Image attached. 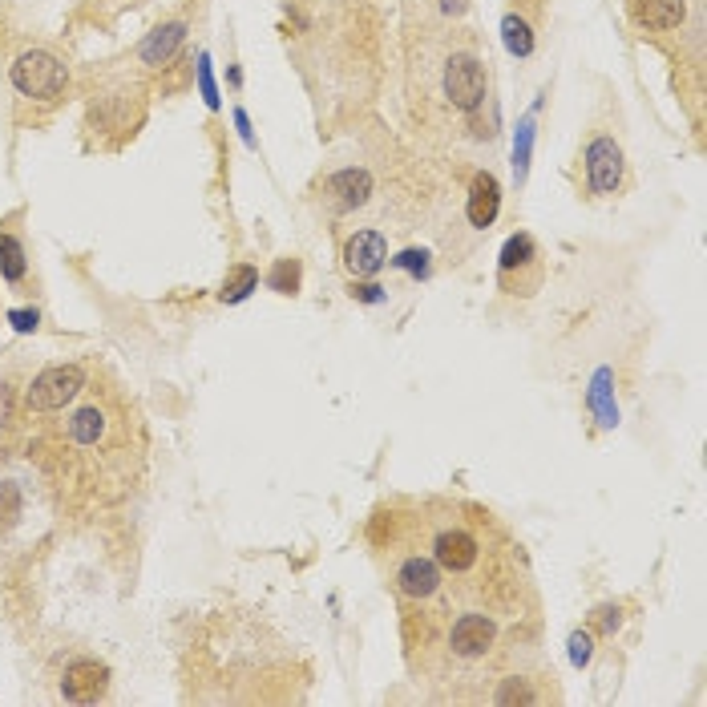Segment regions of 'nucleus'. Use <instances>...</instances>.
Listing matches in <instances>:
<instances>
[{
  "mask_svg": "<svg viewBox=\"0 0 707 707\" xmlns=\"http://www.w3.org/2000/svg\"><path fill=\"white\" fill-rule=\"evenodd\" d=\"M9 73H13V85H17L25 97H37V101L61 97V93H65V81H69L65 65H61L53 53H41V49L21 53Z\"/></svg>",
  "mask_w": 707,
  "mask_h": 707,
  "instance_id": "obj_1",
  "label": "nucleus"
},
{
  "mask_svg": "<svg viewBox=\"0 0 707 707\" xmlns=\"http://www.w3.org/2000/svg\"><path fill=\"white\" fill-rule=\"evenodd\" d=\"M85 388V372L77 364H61V368H45L29 392H25V404L37 413H53V409H65V404Z\"/></svg>",
  "mask_w": 707,
  "mask_h": 707,
  "instance_id": "obj_2",
  "label": "nucleus"
},
{
  "mask_svg": "<svg viewBox=\"0 0 707 707\" xmlns=\"http://www.w3.org/2000/svg\"><path fill=\"white\" fill-rule=\"evenodd\" d=\"M493 643H497V623L485 611H469L449 627V651L465 663L485 659L493 651Z\"/></svg>",
  "mask_w": 707,
  "mask_h": 707,
  "instance_id": "obj_3",
  "label": "nucleus"
},
{
  "mask_svg": "<svg viewBox=\"0 0 707 707\" xmlns=\"http://www.w3.org/2000/svg\"><path fill=\"white\" fill-rule=\"evenodd\" d=\"M445 97L457 110H477L485 101V69L477 57H453L445 65Z\"/></svg>",
  "mask_w": 707,
  "mask_h": 707,
  "instance_id": "obj_4",
  "label": "nucleus"
},
{
  "mask_svg": "<svg viewBox=\"0 0 707 707\" xmlns=\"http://www.w3.org/2000/svg\"><path fill=\"white\" fill-rule=\"evenodd\" d=\"M481 558V538L473 530H461V526H449L433 538V562L441 570H453V574H469Z\"/></svg>",
  "mask_w": 707,
  "mask_h": 707,
  "instance_id": "obj_5",
  "label": "nucleus"
},
{
  "mask_svg": "<svg viewBox=\"0 0 707 707\" xmlns=\"http://www.w3.org/2000/svg\"><path fill=\"white\" fill-rule=\"evenodd\" d=\"M586 174L598 194H615L623 182V150L611 138H594L586 146Z\"/></svg>",
  "mask_w": 707,
  "mask_h": 707,
  "instance_id": "obj_6",
  "label": "nucleus"
},
{
  "mask_svg": "<svg viewBox=\"0 0 707 707\" xmlns=\"http://www.w3.org/2000/svg\"><path fill=\"white\" fill-rule=\"evenodd\" d=\"M396 590L404 598H413V602H425L441 590V566L433 558H404L400 570H396Z\"/></svg>",
  "mask_w": 707,
  "mask_h": 707,
  "instance_id": "obj_7",
  "label": "nucleus"
},
{
  "mask_svg": "<svg viewBox=\"0 0 707 707\" xmlns=\"http://www.w3.org/2000/svg\"><path fill=\"white\" fill-rule=\"evenodd\" d=\"M106 683H110V671H106V667L93 663V659H77L73 667H65L61 691H65V699H73V703H93V699L106 695Z\"/></svg>",
  "mask_w": 707,
  "mask_h": 707,
  "instance_id": "obj_8",
  "label": "nucleus"
},
{
  "mask_svg": "<svg viewBox=\"0 0 707 707\" xmlns=\"http://www.w3.org/2000/svg\"><path fill=\"white\" fill-rule=\"evenodd\" d=\"M388 263V243H384V235L380 231H360V235H352L348 239V247H344V267L352 271V275H376L380 267Z\"/></svg>",
  "mask_w": 707,
  "mask_h": 707,
  "instance_id": "obj_9",
  "label": "nucleus"
},
{
  "mask_svg": "<svg viewBox=\"0 0 707 707\" xmlns=\"http://www.w3.org/2000/svg\"><path fill=\"white\" fill-rule=\"evenodd\" d=\"M497 211H501V186H497V178L493 174H477L473 186H469V207H465L469 223L473 227H489L497 219Z\"/></svg>",
  "mask_w": 707,
  "mask_h": 707,
  "instance_id": "obj_10",
  "label": "nucleus"
},
{
  "mask_svg": "<svg viewBox=\"0 0 707 707\" xmlns=\"http://www.w3.org/2000/svg\"><path fill=\"white\" fill-rule=\"evenodd\" d=\"M332 198H336V207H360V202H368V194H372V174L368 170H340V174H332L328 178V186H324Z\"/></svg>",
  "mask_w": 707,
  "mask_h": 707,
  "instance_id": "obj_11",
  "label": "nucleus"
},
{
  "mask_svg": "<svg viewBox=\"0 0 707 707\" xmlns=\"http://www.w3.org/2000/svg\"><path fill=\"white\" fill-rule=\"evenodd\" d=\"M683 13H687L683 0H639L635 5L639 25H647V29H675V25H683Z\"/></svg>",
  "mask_w": 707,
  "mask_h": 707,
  "instance_id": "obj_12",
  "label": "nucleus"
},
{
  "mask_svg": "<svg viewBox=\"0 0 707 707\" xmlns=\"http://www.w3.org/2000/svg\"><path fill=\"white\" fill-rule=\"evenodd\" d=\"M182 37H186L182 25H162V29H154V33L146 37V45H142V61H146V65H162V61H170L174 49L182 45Z\"/></svg>",
  "mask_w": 707,
  "mask_h": 707,
  "instance_id": "obj_13",
  "label": "nucleus"
},
{
  "mask_svg": "<svg viewBox=\"0 0 707 707\" xmlns=\"http://www.w3.org/2000/svg\"><path fill=\"white\" fill-rule=\"evenodd\" d=\"M69 433H73V441H77V445H97V441H101V433H106V417H101L97 404H85V409H77V413H73Z\"/></svg>",
  "mask_w": 707,
  "mask_h": 707,
  "instance_id": "obj_14",
  "label": "nucleus"
},
{
  "mask_svg": "<svg viewBox=\"0 0 707 707\" xmlns=\"http://www.w3.org/2000/svg\"><path fill=\"white\" fill-rule=\"evenodd\" d=\"M534 259H538V247H534V239H530V235H514L510 243H505V251H501V279H510L514 271L530 267Z\"/></svg>",
  "mask_w": 707,
  "mask_h": 707,
  "instance_id": "obj_15",
  "label": "nucleus"
},
{
  "mask_svg": "<svg viewBox=\"0 0 707 707\" xmlns=\"http://www.w3.org/2000/svg\"><path fill=\"white\" fill-rule=\"evenodd\" d=\"M255 287H259V271H255V267H247V263H239V267L227 275V283H223L219 299H223V303H243Z\"/></svg>",
  "mask_w": 707,
  "mask_h": 707,
  "instance_id": "obj_16",
  "label": "nucleus"
},
{
  "mask_svg": "<svg viewBox=\"0 0 707 707\" xmlns=\"http://www.w3.org/2000/svg\"><path fill=\"white\" fill-rule=\"evenodd\" d=\"M501 41L514 57H530L534 53V33H530V25L522 17H505L501 21Z\"/></svg>",
  "mask_w": 707,
  "mask_h": 707,
  "instance_id": "obj_17",
  "label": "nucleus"
},
{
  "mask_svg": "<svg viewBox=\"0 0 707 707\" xmlns=\"http://www.w3.org/2000/svg\"><path fill=\"white\" fill-rule=\"evenodd\" d=\"M0 271H5V279L25 275V247L13 235H0Z\"/></svg>",
  "mask_w": 707,
  "mask_h": 707,
  "instance_id": "obj_18",
  "label": "nucleus"
},
{
  "mask_svg": "<svg viewBox=\"0 0 707 707\" xmlns=\"http://www.w3.org/2000/svg\"><path fill=\"white\" fill-rule=\"evenodd\" d=\"M271 287L279 295H295V287H299V263L295 259H279L275 271H271Z\"/></svg>",
  "mask_w": 707,
  "mask_h": 707,
  "instance_id": "obj_19",
  "label": "nucleus"
},
{
  "mask_svg": "<svg viewBox=\"0 0 707 707\" xmlns=\"http://www.w3.org/2000/svg\"><path fill=\"white\" fill-rule=\"evenodd\" d=\"M497 703H534V691L526 679H505V687L497 691Z\"/></svg>",
  "mask_w": 707,
  "mask_h": 707,
  "instance_id": "obj_20",
  "label": "nucleus"
},
{
  "mask_svg": "<svg viewBox=\"0 0 707 707\" xmlns=\"http://www.w3.org/2000/svg\"><path fill=\"white\" fill-rule=\"evenodd\" d=\"M606 380H611L606 372L594 380V392H590V400L598 404V413H602V425H615V409H611V404H606Z\"/></svg>",
  "mask_w": 707,
  "mask_h": 707,
  "instance_id": "obj_21",
  "label": "nucleus"
},
{
  "mask_svg": "<svg viewBox=\"0 0 707 707\" xmlns=\"http://www.w3.org/2000/svg\"><path fill=\"white\" fill-rule=\"evenodd\" d=\"M396 263H400L404 271H413V275H425V271H429V255H425V251H404Z\"/></svg>",
  "mask_w": 707,
  "mask_h": 707,
  "instance_id": "obj_22",
  "label": "nucleus"
},
{
  "mask_svg": "<svg viewBox=\"0 0 707 707\" xmlns=\"http://www.w3.org/2000/svg\"><path fill=\"white\" fill-rule=\"evenodd\" d=\"M570 659H574V667L590 663V635H570Z\"/></svg>",
  "mask_w": 707,
  "mask_h": 707,
  "instance_id": "obj_23",
  "label": "nucleus"
},
{
  "mask_svg": "<svg viewBox=\"0 0 707 707\" xmlns=\"http://www.w3.org/2000/svg\"><path fill=\"white\" fill-rule=\"evenodd\" d=\"M198 81H202V97H207V106H219V93H215V81H211V65H207V57H202V65H198Z\"/></svg>",
  "mask_w": 707,
  "mask_h": 707,
  "instance_id": "obj_24",
  "label": "nucleus"
},
{
  "mask_svg": "<svg viewBox=\"0 0 707 707\" xmlns=\"http://www.w3.org/2000/svg\"><path fill=\"white\" fill-rule=\"evenodd\" d=\"M526 158H530V122L522 126V134H518V146H514V162H518V170H526Z\"/></svg>",
  "mask_w": 707,
  "mask_h": 707,
  "instance_id": "obj_25",
  "label": "nucleus"
},
{
  "mask_svg": "<svg viewBox=\"0 0 707 707\" xmlns=\"http://www.w3.org/2000/svg\"><path fill=\"white\" fill-rule=\"evenodd\" d=\"M9 324L17 332H33L37 328V312H9Z\"/></svg>",
  "mask_w": 707,
  "mask_h": 707,
  "instance_id": "obj_26",
  "label": "nucleus"
}]
</instances>
